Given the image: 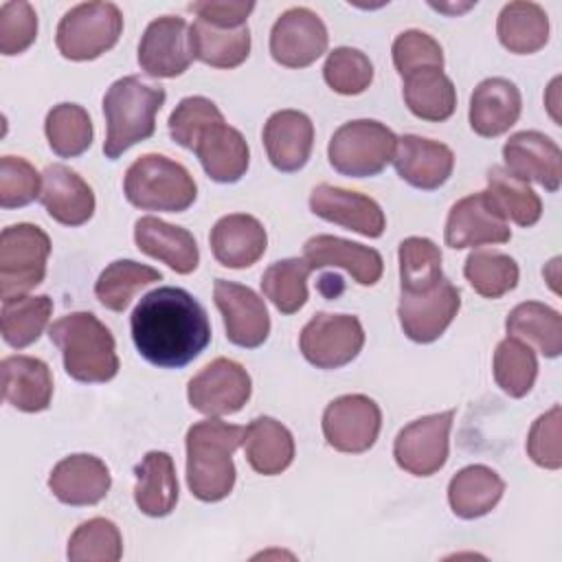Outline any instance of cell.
<instances>
[{"label": "cell", "instance_id": "obj_1", "mask_svg": "<svg viewBox=\"0 0 562 562\" xmlns=\"http://www.w3.org/2000/svg\"><path fill=\"white\" fill-rule=\"evenodd\" d=\"M132 340L154 367L182 369L211 342L206 310L182 288L162 285L147 292L130 316Z\"/></svg>", "mask_w": 562, "mask_h": 562}, {"label": "cell", "instance_id": "obj_2", "mask_svg": "<svg viewBox=\"0 0 562 562\" xmlns=\"http://www.w3.org/2000/svg\"><path fill=\"white\" fill-rule=\"evenodd\" d=\"M169 134L180 147L198 156L215 182H237L248 169L246 138L224 121L220 108L206 97H184L169 116Z\"/></svg>", "mask_w": 562, "mask_h": 562}, {"label": "cell", "instance_id": "obj_3", "mask_svg": "<svg viewBox=\"0 0 562 562\" xmlns=\"http://www.w3.org/2000/svg\"><path fill=\"white\" fill-rule=\"evenodd\" d=\"M244 426L217 417L195 422L187 430V485L202 503H217L233 492V452L244 443Z\"/></svg>", "mask_w": 562, "mask_h": 562}, {"label": "cell", "instance_id": "obj_4", "mask_svg": "<svg viewBox=\"0 0 562 562\" xmlns=\"http://www.w3.org/2000/svg\"><path fill=\"white\" fill-rule=\"evenodd\" d=\"M66 373L77 382H110L119 373L116 342L92 312H70L48 327Z\"/></svg>", "mask_w": 562, "mask_h": 562}, {"label": "cell", "instance_id": "obj_5", "mask_svg": "<svg viewBox=\"0 0 562 562\" xmlns=\"http://www.w3.org/2000/svg\"><path fill=\"white\" fill-rule=\"evenodd\" d=\"M165 99V88L147 86L134 75L116 79L103 94V114L108 125L103 140L105 158L116 160L132 145L154 136L156 114Z\"/></svg>", "mask_w": 562, "mask_h": 562}, {"label": "cell", "instance_id": "obj_6", "mask_svg": "<svg viewBox=\"0 0 562 562\" xmlns=\"http://www.w3.org/2000/svg\"><path fill=\"white\" fill-rule=\"evenodd\" d=\"M123 193L143 211L182 213L195 202L198 187L184 165L162 154H145L127 167Z\"/></svg>", "mask_w": 562, "mask_h": 562}, {"label": "cell", "instance_id": "obj_7", "mask_svg": "<svg viewBox=\"0 0 562 562\" xmlns=\"http://www.w3.org/2000/svg\"><path fill=\"white\" fill-rule=\"evenodd\" d=\"M397 136L380 121L358 119L342 123L327 147L329 165L349 178L378 176L395 154Z\"/></svg>", "mask_w": 562, "mask_h": 562}, {"label": "cell", "instance_id": "obj_8", "mask_svg": "<svg viewBox=\"0 0 562 562\" xmlns=\"http://www.w3.org/2000/svg\"><path fill=\"white\" fill-rule=\"evenodd\" d=\"M123 33V13L112 2H81L64 13L57 24V50L72 61L97 59Z\"/></svg>", "mask_w": 562, "mask_h": 562}, {"label": "cell", "instance_id": "obj_9", "mask_svg": "<svg viewBox=\"0 0 562 562\" xmlns=\"http://www.w3.org/2000/svg\"><path fill=\"white\" fill-rule=\"evenodd\" d=\"M48 235L29 222L11 224L0 235V296L11 299L37 288L46 277Z\"/></svg>", "mask_w": 562, "mask_h": 562}, {"label": "cell", "instance_id": "obj_10", "mask_svg": "<svg viewBox=\"0 0 562 562\" xmlns=\"http://www.w3.org/2000/svg\"><path fill=\"white\" fill-rule=\"evenodd\" d=\"M364 345V329L351 314H314L299 336L303 358L316 369H340L356 360Z\"/></svg>", "mask_w": 562, "mask_h": 562}, {"label": "cell", "instance_id": "obj_11", "mask_svg": "<svg viewBox=\"0 0 562 562\" xmlns=\"http://www.w3.org/2000/svg\"><path fill=\"white\" fill-rule=\"evenodd\" d=\"M250 393L252 382L248 371L231 358L211 360L187 386L189 404L209 417H224L241 411L250 400Z\"/></svg>", "mask_w": 562, "mask_h": 562}, {"label": "cell", "instance_id": "obj_12", "mask_svg": "<svg viewBox=\"0 0 562 562\" xmlns=\"http://www.w3.org/2000/svg\"><path fill=\"white\" fill-rule=\"evenodd\" d=\"M454 408L424 415L404 426L393 443V457L402 470L415 476H430L448 461L450 428Z\"/></svg>", "mask_w": 562, "mask_h": 562}, {"label": "cell", "instance_id": "obj_13", "mask_svg": "<svg viewBox=\"0 0 562 562\" xmlns=\"http://www.w3.org/2000/svg\"><path fill=\"white\" fill-rule=\"evenodd\" d=\"M380 428L382 411L362 393L340 395L329 402L323 413V435L338 452H367L375 443Z\"/></svg>", "mask_w": 562, "mask_h": 562}, {"label": "cell", "instance_id": "obj_14", "mask_svg": "<svg viewBox=\"0 0 562 562\" xmlns=\"http://www.w3.org/2000/svg\"><path fill=\"white\" fill-rule=\"evenodd\" d=\"M443 239L446 246L454 250L485 244H507L512 239V228L490 193L479 191L452 204L446 220Z\"/></svg>", "mask_w": 562, "mask_h": 562}, {"label": "cell", "instance_id": "obj_15", "mask_svg": "<svg viewBox=\"0 0 562 562\" xmlns=\"http://www.w3.org/2000/svg\"><path fill=\"white\" fill-rule=\"evenodd\" d=\"M327 26L307 7L283 11L270 31L272 59L285 68H305L327 50Z\"/></svg>", "mask_w": 562, "mask_h": 562}, {"label": "cell", "instance_id": "obj_16", "mask_svg": "<svg viewBox=\"0 0 562 562\" xmlns=\"http://www.w3.org/2000/svg\"><path fill=\"white\" fill-rule=\"evenodd\" d=\"M215 307L222 314L226 338L244 349L261 347L270 334V316L263 299L248 285L215 279Z\"/></svg>", "mask_w": 562, "mask_h": 562}, {"label": "cell", "instance_id": "obj_17", "mask_svg": "<svg viewBox=\"0 0 562 562\" xmlns=\"http://www.w3.org/2000/svg\"><path fill=\"white\" fill-rule=\"evenodd\" d=\"M189 26L180 15H162L147 24L138 44V66L156 79H171L191 66Z\"/></svg>", "mask_w": 562, "mask_h": 562}, {"label": "cell", "instance_id": "obj_18", "mask_svg": "<svg viewBox=\"0 0 562 562\" xmlns=\"http://www.w3.org/2000/svg\"><path fill=\"white\" fill-rule=\"evenodd\" d=\"M505 171L525 182H538L547 191H558L562 182V151L542 132L525 130L512 134L503 145Z\"/></svg>", "mask_w": 562, "mask_h": 562}, {"label": "cell", "instance_id": "obj_19", "mask_svg": "<svg viewBox=\"0 0 562 562\" xmlns=\"http://www.w3.org/2000/svg\"><path fill=\"white\" fill-rule=\"evenodd\" d=\"M310 209L316 217L371 239L380 237L386 228V217L373 198L327 182L312 189Z\"/></svg>", "mask_w": 562, "mask_h": 562}, {"label": "cell", "instance_id": "obj_20", "mask_svg": "<svg viewBox=\"0 0 562 562\" xmlns=\"http://www.w3.org/2000/svg\"><path fill=\"white\" fill-rule=\"evenodd\" d=\"M461 307L459 290L443 279L435 290L424 294H402L397 305V316L404 334L413 342L437 340L448 325L454 321Z\"/></svg>", "mask_w": 562, "mask_h": 562}, {"label": "cell", "instance_id": "obj_21", "mask_svg": "<svg viewBox=\"0 0 562 562\" xmlns=\"http://www.w3.org/2000/svg\"><path fill=\"white\" fill-rule=\"evenodd\" d=\"M393 165L397 176L415 189H439L454 169V154L448 145L417 134L397 138Z\"/></svg>", "mask_w": 562, "mask_h": 562}, {"label": "cell", "instance_id": "obj_22", "mask_svg": "<svg viewBox=\"0 0 562 562\" xmlns=\"http://www.w3.org/2000/svg\"><path fill=\"white\" fill-rule=\"evenodd\" d=\"M112 476L108 465L94 454H70L61 459L50 476L48 487L59 503L83 507L97 505L110 492Z\"/></svg>", "mask_w": 562, "mask_h": 562}, {"label": "cell", "instance_id": "obj_23", "mask_svg": "<svg viewBox=\"0 0 562 562\" xmlns=\"http://www.w3.org/2000/svg\"><path fill=\"white\" fill-rule=\"evenodd\" d=\"M303 259L312 270H321L327 266L342 268L360 285H375L384 270L382 255L375 248L334 235L310 237L303 246Z\"/></svg>", "mask_w": 562, "mask_h": 562}, {"label": "cell", "instance_id": "obj_24", "mask_svg": "<svg viewBox=\"0 0 562 562\" xmlns=\"http://www.w3.org/2000/svg\"><path fill=\"white\" fill-rule=\"evenodd\" d=\"M263 147L274 169L292 173L305 167L314 147V125L305 112L279 110L263 125Z\"/></svg>", "mask_w": 562, "mask_h": 562}, {"label": "cell", "instance_id": "obj_25", "mask_svg": "<svg viewBox=\"0 0 562 562\" xmlns=\"http://www.w3.org/2000/svg\"><path fill=\"white\" fill-rule=\"evenodd\" d=\"M40 202L46 213L64 226H81L94 213L90 184L66 165H48L42 173Z\"/></svg>", "mask_w": 562, "mask_h": 562}, {"label": "cell", "instance_id": "obj_26", "mask_svg": "<svg viewBox=\"0 0 562 562\" xmlns=\"http://www.w3.org/2000/svg\"><path fill=\"white\" fill-rule=\"evenodd\" d=\"M213 257L233 270H244L257 263L268 246L263 224L246 213H231L215 222L211 228Z\"/></svg>", "mask_w": 562, "mask_h": 562}, {"label": "cell", "instance_id": "obj_27", "mask_svg": "<svg viewBox=\"0 0 562 562\" xmlns=\"http://www.w3.org/2000/svg\"><path fill=\"white\" fill-rule=\"evenodd\" d=\"M522 99L514 81L505 77L483 79L470 97V127L485 138L501 136L518 121Z\"/></svg>", "mask_w": 562, "mask_h": 562}, {"label": "cell", "instance_id": "obj_28", "mask_svg": "<svg viewBox=\"0 0 562 562\" xmlns=\"http://www.w3.org/2000/svg\"><path fill=\"white\" fill-rule=\"evenodd\" d=\"M134 241L140 252L167 263L178 274H189L200 263L195 237L187 228L173 226L154 215L136 220Z\"/></svg>", "mask_w": 562, "mask_h": 562}, {"label": "cell", "instance_id": "obj_29", "mask_svg": "<svg viewBox=\"0 0 562 562\" xmlns=\"http://www.w3.org/2000/svg\"><path fill=\"white\" fill-rule=\"evenodd\" d=\"M2 397L22 413H40L50 406L53 375L44 360L33 356H7L0 362Z\"/></svg>", "mask_w": 562, "mask_h": 562}, {"label": "cell", "instance_id": "obj_30", "mask_svg": "<svg viewBox=\"0 0 562 562\" xmlns=\"http://www.w3.org/2000/svg\"><path fill=\"white\" fill-rule=\"evenodd\" d=\"M136 487L134 501L136 507L151 516L160 518L176 509L178 503V479L173 459L162 450H151L134 470Z\"/></svg>", "mask_w": 562, "mask_h": 562}, {"label": "cell", "instance_id": "obj_31", "mask_svg": "<svg viewBox=\"0 0 562 562\" xmlns=\"http://www.w3.org/2000/svg\"><path fill=\"white\" fill-rule=\"evenodd\" d=\"M505 492V481L487 465L474 463L459 470L448 483V503L463 520L490 514Z\"/></svg>", "mask_w": 562, "mask_h": 562}, {"label": "cell", "instance_id": "obj_32", "mask_svg": "<svg viewBox=\"0 0 562 562\" xmlns=\"http://www.w3.org/2000/svg\"><path fill=\"white\" fill-rule=\"evenodd\" d=\"M244 454L257 474H281L294 459L292 432L274 417H255L244 432Z\"/></svg>", "mask_w": 562, "mask_h": 562}, {"label": "cell", "instance_id": "obj_33", "mask_svg": "<svg viewBox=\"0 0 562 562\" xmlns=\"http://www.w3.org/2000/svg\"><path fill=\"white\" fill-rule=\"evenodd\" d=\"M402 79L406 108L417 119L441 123L454 114L457 90L441 68H419Z\"/></svg>", "mask_w": 562, "mask_h": 562}, {"label": "cell", "instance_id": "obj_34", "mask_svg": "<svg viewBox=\"0 0 562 562\" xmlns=\"http://www.w3.org/2000/svg\"><path fill=\"white\" fill-rule=\"evenodd\" d=\"M189 50L193 59L213 68H237L250 55L248 24L239 29H217L195 20L189 26Z\"/></svg>", "mask_w": 562, "mask_h": 562}, {"label": "cell", "instance_id": "obj_35", "mask_svg": "<svg viewBox=\"0 0 562 562\" xmlns=\"http://www.w3.org/2000/svg\"><path fill=\"white\" fill-rule=\"evenodd\" d=\"M507 336H514L529 347H536L544 358H558L562 351V316L558 310L525 301L518 303L505 321Z\"/></svg>", "mask_w": 562, "mask_h": 562}, {"label": "cell", "instance_id": "obj_36", "mask_svg": "<svg viewBox=\"0 0 562 562\" xmlns=\"http://www.w3.org/2000/svg\"><path fill=\"white\" fill-rule=\"evenodd\" d=\"M496 33L509 53L531 55L549 40V18L536 2H507L498 13Z\"/></svg>", "mask_w": 562, "mask_h": 562}, {"label": "cell", "instance_id": "obj_37", "mask_svg": "<svg viewBox=\"0 0 562 562\" xmlns=\"http://www.w3.org/2000/svg\"><path fill=\"white\" fill-rule=\"evenodd\" d=\"M53 314V299L46 294L40 296H11L2 299L0 310V331L7 345L13 349H24L33 345L48 325Z\"/></svg>", "mask_w": 562, "mask_h": 562}, {"label": "cell", "instance_id": "obj_38", "mask_svg": "<svg viewBox=\"0 0 562 562\" xmlns=\"http://www.w3.org/2000/svg\"><path fill=\"white\" fill-rule=\"evenodd\" d=\"M402 294H424L435 290L446 277L441 272V250L428 237H406L400 248Z\"/></svg>", "mask_w": 562, "mask_h": 562}, {"label": "cell", "instance_id": "obj_39", "mask_svg": "<svg viewBox=\"0 0 562 562\" xmlns=\"http://www.w3.org/2000/svg\"><path fill=\"white\" fill-rule=\"evenodd\" d=\"M487 193L505 220L518 226H533L542 215V202L529 182L518 180L505 167L494 165L487 176Z\"/></svg>", "mask_w": 562, "mask_h": 562}, {"label": "cell", "instance_id": "obj_40", "mask_svg": "<svg viewBox=\"0 0 562 562\" xmlns=\"http://www.w3.org/2000/svg\"><path fill=\"white\" fill-rule=\"evenodd\" d=\"M160 279L162 274L151 266L138 263L134 259H116L99 274L94 283V296L103 307L123 312L140 288Z\"/></svg>", "mask_w": 562, "mask_h": 562}, {"label": "cell", "instance_id": "obj_41", "mask_svg": "<svg viewBox=\"0 0 562 562\" xmlns=\"http://www.w3.org/2000/svg\"><path fill=\"white\" fill-rule=\"evenodd\" d=\"M44 132L48 138V147L59 158H75L81 156L94 136L92 121L88 112L77 103H59L46 114Z\"/></svg>", "mask_w": 562, "mask_h": 562}, {"label": "cell", "instance_id": "obj_42", "mask_svg": "<svg viewBox=\"0 0 562 562\" xmlns=\"http://www.w3.org/2000/svg\"><path fill=\"white\" fill-rule=\"evenodd\" d=\"M492 371L503 393H507L509 397H525L533 389L538 375V360L527 342L507 336L496 345Z\"/></svg>", "mask_w": 562, "mask_h": 562}, {"label": "cell", "instance_id": "obj_43", "mask_svg": "<svg viewBox=\"0 0 562 562\" xmlns=\"http://www.w3.org/2000/svg\"><path fill=\"white\" fill-rule=\"evenodd\" d=\"M310 272L312 268L299 257L274 261L261 277V292L281 314H294L307 303Z\"/></svg>", "mask_w": 562, "mask_h": 562}, {"label": "cell", "instance_id": "obj_44", "mask_svg": "<svg viewBox=\"0 0 562 562\" xmlns=\"http://www.w3.org/2000/svg\"><path fill=\"white\" fill-rule=\"evenodd\" d=\"M463 274L476 294L501 299L518 285V263L498 250H474L468 255Z\"/></svg>", "mask_w": 562, "mask_h": 562}, {"label": "cell", "instance_id": "obj_45", "mask_svg": "<svg viewBox=\"0 0 562 562\" xmlns=\"http://www.w3.org/2000/svg\"><path fill=\"white\" fill-rule=\"evenodd\" d=\"M121 531L108 518H90L81 522L68 540L70 562H116L121 560Z\"/></svg>", "mask_w": 562, "mask_h": 562}, {"label": "cell", "instance_id": "obj_46", "mask_svg": "<svg viewBox=\"0 0 562 562\" xmlns=\"http://www.w3.org/2000/svg\"><path fill=\"white\" fill-rule=\"evenodd\" d=\"M323 77L325 83L338 94H360L373 81V64L362 50L338 46L327 55Z\"/></svg>", "mask_w": 562, "mask_h": 562}, {"label": "cell", "instance_id": "obj_47", "mask_svg": "<svg viewBox=\"0 0 562 562\" xmlns=\"http://www.w3.org/2000/svg\"><path fill=\"white\" fill-rule=\"evenodd\" d=\"M42 176L20 156L0 158V206L20 209L40 198Z\"/></svg>", "mask_w": 562, "mask_h": 562}, {"label": "cell", "instance_id": "obj_48", "mask_svg": "<svg viewBox=\"0 0 562 562\" xmlns=\"http://www.w3.org/2000/svg\"><path fill=\"white\" fill-rule=\"evenodd\" d=\"M395 70L406 77L419 68H443V50L439 42L417 29H408L393 40Z\"/></svg>", "mask_w": 562, "mask_h": 562}, {"label": "cell", "instance_id": "obj_49", "mask_svg": "<svg viewBox=\"0 0 562 562\" xmlns=\"http://www.w3.org/2000/svg\"><path fill=\"white\" fill-rule=\"evenodd\" d=\"M37 37V13L24 0L4 2L0 7V53L20 55Z\"/></svg>", "mask_w": 562, "mask_h": 562}, {"label": "cell", "instance_id": "obj_50", "mask_svg": "<svg viewBox=\"0 0 562 562\" xmlns=\"http://www.w3.org/2000/svg\"><path fill=\"white\" fill-rule=\"evenodd\" d=\"M560 422L562 408L560 404L551 406L542 413L529 428L527 435V454L531 461L547 470H558L562 465V450H560Z\"/></svg>", "mask_w": 562, "mask_h": 562}, {"label": "cell", "instance_id": "obj_51", "mask_svg": "<svg viewBox=\"0 0 562 562\" xmlns=\"http://www.w3.org/2000/svg\"><path fill=\"white\" fill-rule=\"evenodd\" d=\"M252 9H255V2H228V0H202V2L189 4V11H193L198 20L217 29L246 26V20Z\"/></svg>", "mask_w": 562, "mask_h": 562}]
</instances>
